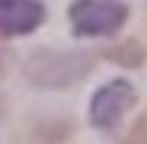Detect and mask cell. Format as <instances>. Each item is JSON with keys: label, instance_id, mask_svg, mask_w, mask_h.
I'll return each instance as SVG.
<instances>
[{"label": "cell", "instance_id": "6", "mask_svg": "<svg viewBox=\"0 0 147 144\" xmlns=\"http://www.w3.org/2000/svg\"><path fill=\"white\" fill-rule=\"evenodd\" d=\"M131 141H147V115H141L134 128H131Z\"/></svg>", "mask_w": 147, "mask_h": 144}, {"label": "cell", "instance_id": "2", "mask_svg": "<svg viewBox=\"0 0 147 144\" xmlns=\"http://www.w3.org/2000/svg\"><path fill=\"white\" fill-rule=\"evenodd\" d=\"M67 16L77 35L99 39V35H115L128 22V7L121 0H74Z\"/></svg>", "mask_w": 147, "mask_h": 144}, {"label": "cell", "instance_id": "5", "mask_svg": "<svg viewBox=\"0 0 147 144\" xmlns=\"http://www.w3.org/2000/svg\"><path fill=\"white\" fill-rule=\"evenodd\" d=\"M106 58H112V61H118V64H125V67H141V64H144V48L134 45V42H125L121 48L106 51Z\"/></svg>", "mask_w": 147, "mask_h": 144}, {"label": "cell", "instance_id": "4", "mask_svg": "<svg viewBox=\"0 0 147 144\" xmlns=\"http://www.w3.org/2000/svg\"><path fill=\"white\" fill-rule=\"evenodd\" d=\"M45 22V7L38 0H0V35H29Z\"/></svg>", "mask_w": 147, "mask_h": 144}, {"label": "cell", "instance_id": "3", "mask_svg": "<svg viewBox=\"0 0 147 144\" xmlns=\"http://www.w3.org/2000/svg\"><path fill=\"white\" fill-rule=\"evenodd\" d=\"M134 87L128 80H109L106 87H99L90 99V122L99 131H115L118 122L128 115V109L134 106Z\"/></svg>", "mask_w": 147, "mask_h": 144}, {"label": "cell", "instance_id": "1", "mask_svg": "<svg viewBox=\"0 0 147 144\" xmlns=\"http://www.w3.org/2000/svg\"><path fill=\"white\" fill-rule=\"evenodd\" d=\"M93 70V58L90 55H80V51H42L29 55L26 61V77L42 87V90H61V87H70L83 80Z\"/></svg>", "mask_w": 147, "mask_h": 144}]
</instances>
